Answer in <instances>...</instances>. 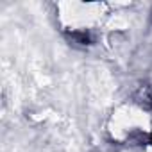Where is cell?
<instances>
[{
	"instance_id": "1",
	"label": "cell",
	"mask_w": 152,
	"mask_h": 152,
	"mask_svg": "<svg viewBox=\"0 0 152 152\" xmlns=\"http://www.w3.org/2000/svg\"><path fill=\"white\" fill-rule=\"evenodd\" d=\"M150 141H152V134H150Z\"/></svg>"
}]
</instances>
